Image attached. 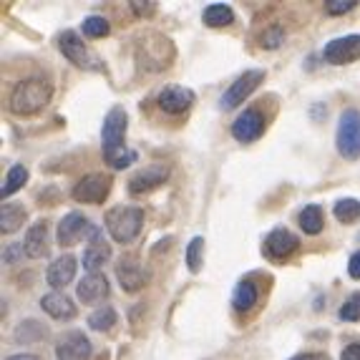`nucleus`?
Returning a JSON list of instances; mask_svg holds the SVG:
<instances>
[{
  "mask_svg": "<svg viewBox=\"0 0 360 360\" xmlns=\"http://www.w3.org/2000/svg\"><path fill=\"white\" fill-rule=\"evenodd\" d=\"M25 222V207L23 205H11L6 202L0 210V232L13 234L15 229H20V224Z\"/></svg>",
  "mask_w": 360,
  "mask_h": 360,
  "instance_id": "22",
  "label": "nucleus"
},
{
  "mask_svg": "<svg viewBox=\"0 0 360 360\" xmlns=\"http://www.w3.org/2000/svg\"><path fill=\"white\" fill-rule=\"evenodd\" d=\"M348 272H350V277H355V280H360V250L353 255V257H350V262H348Z\"/></svg>",
  "mask_w": 360,
  "mask_h": 360,
  "instance_id": "39",
  "label": "nucleus"
},
{
  "mask_svg": "<svg viewBox=\"0 0 360 360\" xmlns=\"http://www.w3.org/2000/svg\"><path fill=\"white\" fill-rule=\"evenodd\" d=\"M20 252H25L23 245H8L6 250H3V259H6V262H13V259H20Z\"/></svg>",
  "mask_w": 360,
  "mask_h": 360,
  "instance_id": "37",
  "label": "nucleus"
},
{
  "mask_svg": "<svg viewBox=\"0 0 360 360\" xmlns=\"http://www.w3.org/2000/svg\"><path fill=\"white\" fill-rule=\"evenodd\" d=\"M141 227H144V212L139 207L121 205L106 212V229L119 245H129L136 240Z\"/></svg>",
  "mask_w": 360,
  "mask_h": 360,
  "instance_id": "3",
  "label": "nucleus"
},
{
  "mask_svg": "<svg viewBox=\"0 0 360 360\" xmlns=\"http://www.w3.org/2000/svg\"><path fill=\"white\" fill-rule=\"evenodd\" d=\"M81 30H84V36H89V38H106L108 33H111V25H108V20L101 18V15H91V18L84 20Z\"/></svg>",
  "mask_w": 360,
  "mask_h": 360,
  "instance_id": "32",
  "label": "nucleus"
},
{
  "mask_svg": "<svg viewBox=\"0 0 360 360\" xmlns=\"http://www.w3.org/2000/svg\"><path fill=\"white\" fill-rule=\"evenodd\" d=\"M333 212L342 224H353L360 217V202L358 199H340V202H335Z\"/></svg>",
  "mask_w": 360,
  "mask_h": 360,
  "instance_id": "29",
  "label": "nucleus"
},
{
  "mask_svg": "<svg viewBox=\"0 0 360 360\" xmlns=\"http://www.w3.org/2000/svg\"><path fill=\"white\" fill-rule=\"evenodd\" d=\"M176 58V49L174 43L169 41L162 33H144V36L136 41V68L141 73H159L167 71Z\"/></svg>",
  "mask_w": 360,
  "mask_h": 360,
  "instance_id": "1",
  "label": "nucleus"
},
{
  "mask_svg": "<svg viewBox=\"0 0 360 360\" xmlns=\"http://www.w3.org/2000/svg\"><path fill=\"white\" fill-rule=\"evenodd\" d=\"M127 111L121 106L111 108L106 116V121H103V129H101V146L103 151L108 149H119V146H124V136H127Z\"/></svg>",
  "mask_w": 360,
  "mask_h": 360,
  "instance_id": "11",
  "label": "nucleus"
},
{
  "mask_svg": "<svg viewBox=\"0 0 360 360\" xmlns=\"http://www.w3.org/2000/svg\"><path fill=\"white\" fill-rule=\"evenodd\" d=\"M136 151L134 149H127V146H119V149H108L103 151V162L108 164L111 169H127L136 162Z\"/></svg>",
  "mask_w": 360,
  "mask_h": 360,
  "instance_id": "26",
  "label": "nucleus"
},
{
  "mask_svg": "<svg viewBox=\"0 0 360 360\" xmlns=\"http://www.w3.org/2000/svg\"><path fill=\"white\" fill-rule=\"evenodd\" d=\"M15 340L23 342V345H28V342H36V340H43L46 338V328H43L41 323H36V320H25V323H20L18 328H15Z\"/></svg>",
  "mask_w": 360,
  "mask_h": 360,
  "instance_id": "28",
  "label": "nucleus"
},
{
  "mask_svg": "<svg viewBox=\"0 0 360 360\" xmlns=\"http://www.w3.org/2000/svg\"><path fill=\"white\" fill-rule=\"evenodd\" d=\"M41 307L56 320H73L76 318V302L66 297L63 292H49L43 295Z\"/></svg>",
  "mask_w": 360,
  "mask_h": 360,
  "instance_id": "20",
  "label": "nucleus"
},
{
  "mask_svg": "<svg viewBox=\"0 0 360 360\" xmlns=\"http://www.w3.org/2000/svg\"><path fill=\"white\" fill-rule=\"evenodd\" d=\"M355 8H358L355 0H328L325 3V11L330 13V15H345V13L355 11Z\"/></svg>",
  "mask_w": 360,
  "mask_h": 360,
  "instance_id": "35",
  "label": "nucleus"
},
{
  "mask_svg": "<svg viewBox=\"0 0 360 360\" xmlns=\"http://www.w3.org/2000/svg\"><path fill=\"white\" fill-rule=\"evenodd\" d=\"M335 144L342 159H348V162L360 159V111H355V108L342 111L340 121H338Z\"/></svg>",
  "mask_w": 360,
  "mask_h": 360,
  "instance_id": "4",
  "label": "nucleus"
},
{
  "mask_svg": "<svg viewBox=\"0 0 360 360\" xmlns=\"http://www.w3.org/2000/svg\"><path fill=\"white\" fill-rule=\"evenodd\" d=\"M156 103L164 114H184L194 103V91L186 86H164L156 96Z\"/></svg>",
  "mask_w": 360,
  "mask_h": 360,
  "instance_id": "13",
  "label": "nucleus"
},
{
  "mask_svg": "<svg viewBox=\"0 0 360 360\" xmlns=\"http://www.w3.org/2000/svg\"><path fill=\"white\" fill-rule=\"evenodd\" d=\"M23 250L28 257L38 259V257H49L51 252V237H49V224L38 222L25 232L23 240Z\"/></svg>",
  "mask_w": 360,
  "mask_h": 360,
  "instance_id": "19",
  "label": "nucleus"
},
{
  "mask_svg": "<svg viewBox=\"0 0 360 360\" xmlns=\"http://www.w3.org/2000/svg\"><path fill=\"white\" fill-rule=\"evenodd\" d=\"M8 360H38L36 355H28V353H23V355H11Z\"/></svg>",
  "mask_w": 360,
  "mask_h": 360,
  "instance_id": "42",
  "label": "nucleus"
},
{
  "mask_svg": "<svg viewBox=\"0 0 360 360\" xmlns=\"http://www.w3.org/2000/svg\"><path fill=\"white\" fill-rule=\"evenodd\" d=\"M169 179V167H149V169H141L131 181H129V194L131 197H139V194H149L154 192L156 186H162L164 181Z\"/></svg>",
  "mask_w": 360,
  "mask_h": 360,
  "instance_id": "16",
  "label": "nucleus"
},
{
  "mask_svg": "<svg viewBox=\"0 0 360 360\" xmlns=\"http://www.w3.org/2000/svg\"><path fill=\"white\" fill-rule=\"evenodd\" d=\"M257 297H259L257 288H255L250 280H242V283L234 288L232 305H234V310H237V312H250L255 305H257Z\"/></svg>",
  "mask_w": 360,
  "mask_h": 360,
  "instance_id": "23",
  "label": "nucleus"
},
{
  "mask_svg": "<svg viewBox=\"0 0 360 360\" xmlns=\"http://www.w3.org/2000/svg\"><path fill=\"white\" fill-rule=\"evenodd\" d=\"M257 43L262 46V49H267V51L280 49V46L285 43V30L280 28V25H270V28L262 30V36L257 38Z\"/></svg>",
  "mask_w": 360,
  "mask_h": 360,
  "instance_id": "33",
  "label": "nucleus"
},
{
  "mask_svg": "<svg viewBox=\"0 0 360 360\" xmlns=\"http://www.w3.org/2000/svg\"><path fill=\"white\" fill-rule=\"evenodd\" d=\"M58 51L71 60L76 68H84V71H96L101 68V63L96 60V56L86 49V43L81 41V36H76L73 30H63L58 33Z\"/></svg>",
  "mask_w": 360,
  "mask_h": 360,
  "instance_id": "6",
  "label": "nucleus"
},
{
  "mask_svg": "<svg viewBox=\"0 0 360 360\" xmlns=\"http://www.w3.org/2000/svg\"><path fill=\"white\" fill-rule=\"evenodd\" d=\"M202 20H205V25H210V28H224V25H229L234 20V11L227 3H212V6H207L205 13H202Z\"/></svg>",
  "mask_w": 360,
  "mask_h": 360,
  "instance_id": "24",
  "label": "nucleus"
},
{
  "mask_svg": "<svg viewBox=\"0 0 360 360\" xmlns=\"http://www.w3.org/2000/svg\"><path fill=\"white\" fill-rule=\"evenodd\" d=\"M172 245H174V237H167V240L159 242V245H156L154 250H151V252H154V255H162L164 250H169V247H172Z\"/></svg>",
  "mask_w": 360,
  "mask_h": 360,
  "instance_id": "40",
  "label": "nucleus"
},
{
  "mask_svg": "<svg viewBox=\"0 0 360 360\" xmlns=\"http://www.w3.org/2000/svg\"><path fill=\"white\" fill-rule=\"evenodd\" d=\"M25 181H28V169H25L23 164H15V167L8 172L6 181H3V189H0V194H3V197H11V194H15L18 189H23Z\"/></svg>",
  "mask_w": 360,
  "mask_h": 360,
  "instance_id": "27",
  "label": "nucleus"
},
{
  "mask_svg": "<svg viewBox=\"0 0 360 360\" xmlns=\"http://www.w3.org/2000/svg\"><path fill=\"white\" fill-rule=\"evenodd\" d=\"M111 186H114V176L106 172H94L73 186V199L81 205H101V202H106Z\"/></svg>",
  "mask_w": 360,
  "mask_h": 360,
  "instance_id": "5",
  "label": "nucleus"
},
{
  "mask_svg": "<svg viewBox=\"0 0 360 360\" xmlns=\"http://www.w3.org/2000/svg\"><path fill=\"white\" fill-rule=\"evenodd\" d=\"M116 277H119V285L127 292H139L149 283V270L134 255H121L119 262H116Z\"/></svg>",
  "mask_w": 360,
  "mask_h": 360,
  "instance_id": "9",
  "label": "nucleus"
},
{
  "mask_svg": "<svg viewBox=\"0 0 360 360\" xmlns=\"http://www.w3.org/2000/svg\"><path fill=\"white\" fill-rule=\"evenodd\" d=\"M292 360H325L323 355H315V353H305V355H297V358Z\"/></svg>",
  "mask_w": 360,
  "mask_h": 360,
  "instance_id": "41",
  "label": "nucleus"
},
{
  "mask_svg": "<svg viewBox=\"0 0 360 360\" xmlns=\"http://www.w3.org/2000/svg\"><path fill=\"white\" fill-rule=\"evenodd\" d=\"M262 81H264V71L242 73V76L237 78V81H234V84L222 94V98H219V106H222L224 111H232V108H237L247 96H252V91L257 89Z\"/></svg>",
  "mask_w": 360,
  "mask_h": 360,
  "instance_id": "8",
  "label": "nucleus"
},
{
  "mask_svg": "<svg viewBox=\"0 0 360 360\" xmlns=\"http://www.w3.org/2000/svg\"><path fill=\"white\" fill-rule=\"evenodd\" d=\"M340 360H360V342H350L340 353Z\"/></svg>",
  "mask_w": 360,
  "mask_h": 360,
  "instance_id": "38",
  "label": "nucleus"
},
{
  "mask_svg": "<svg viewBox=\"0 0 360 360\" xmlns=\"http://www.w3.org/2000/svg\"><path fill=\"white\" fill-rule=\"evenodd\" d=\"M51 96H53V86L46 78H25L13 86L8 96V108L18 116H33L49 106Z\"/></svg>",
  "mask_w": 360,
  "mask_h": 360,
  "instance_id": "2",
  "label": "nucleus"
},
{
  "mask_svg": "<svg viewBox=\"0 0 360 360\" xmlns=\"http://www.w3.org/2000/svg\"><path fill=\"white\" fill-rule=\"evenodd\" d=\"M58 360H91V342L84 333H66L56 345Z\"/></svg>",
  "mask_w": 360,
  "mask_h": 360,
  "instance_id": "15",
  "label": "nucleus"
},
{
  "mask_svg": "<svg viewBox=\"0 0 360 360\" xmlns=\"http://www.w3.org/2000/svg\"><path fill=\"white\" fill-rule=\"evenodd\" d=\"M89 325H91V328H94L96 333L111 330V328L116 325V310H111V307H101V310L91 312Z\"/></svg>",
  "mask_w": 360,
  "mask_h": 360,
  "instance_id": "30",
  "label": "nucleus"
},
{
  "mask_svg": "<svg viewBox=\"0 0 360 360\" xmlns=\"http://www.w3.org/2000/svg\"><path fill=\"white\" fill-rule=\"evenodd\" d=\"M340 318L348 320V323H358L360 320V292L350 295L348 302L340 307Z\"/></svg>",
  "mask_w": 360,
  "mask_h": 360,
  "instance_id": "34",
  "label": "nucleus"
},
{
  "mask_svg": "<svg viewBox=\"0 0 360 360\" xmlns=\"http://www.w3.org/2000/svg\"><path fill=\"white\" fill-rule=\"evenodd\" d=\"M131 11L134 13H141V15H154V13H156V3H144V0H139V3H131Z\"/></svg>",
  "mask_w": 360,
  "mask_h": 360,
  "instance_id": "36",
  "label": "nucleus"
},
{
  "mask_svg": "<svg viewBox=\"0 0 360 360\" xmlns=\"http://www.w3.org/2000/svg\"><path fill=\"white\" fill-rule=\"evenodd\" d=\"M297 219H300V227L305 234H320L323 232L325 219H323V210H320L318 205H307L305 210L300 212Z\"/></svg>",
  "mask_w": 360,
  "mask_h": 360,
  "instance_id": "25",
  "label": "nucleus"
},
{
  "mask_svg": "<svg viewBox=\"0 0 360 360\" xmlns=\"http://www.w3.org/2000/svg\"><path fill=\"white\" fill-rule=\"evenodd\" d=\"M323 56L333 66H348L353 60H360V36L358 33H350V36L335 38V41L325 46Z\"/></svg>",
  "mask_w": 360,
  "mask_h": 360,
  "instance_id": "10",
  "label": "nucleus"
},
{
  "mask_svg": "<svg viewBox=\"0 0 360 360\" xmlns=\"http://www.w3.org/2000/svg\"><path fill=\"white\" fill-rule=\"evenodd\" d=\"M91 229H94V224H89V219L81 212H68L58 222V245L63 247L76 245L84 237H91Z\"/></svg>",
  "mask_w": 360,
  "mask_h": 360,
  "instance_id": "12",
  "label": "nucleus"
},
{
  "mask_svg": "<svg viewBox=\"0 0 360 360\" xmlns=\"http://www.w3.org/2000/svg\"><path fill=\"white\" fill-rule=\"evenodd\" d=\"M297 237H295L290 229H285V227H277V229H272L270 232V237L264 240V255L270 259H288L290 255L297 250Z\"/></svg>",
  "mask_w": 360,
  "mask_h": 360,
  "instance_id": "14",
  "label": "nucleus"
},
{
  "mask_svg": "<svg viewBox=\"0 0 360 360\" xmlns=\"http://www.w3.org/2000/svg\"><path fill=\"white\" fill-rule=\"evenodd\" d=\"M108 257H111V247L103 242L101 232L96 234V237H91L89 247H86L84 252V267L94 275V272H98L103 267V264L108 262Z\"/></svg>",
  "mask_w": 360,
  "mask_h": 360,
  "instance_id": "21",
  "label": "nucleus"
},
{
  "mask_svg": "<svg viewBox=\"0 0 360 360\" xmlns=\"http://www.w3.org/2000/svg\"><path fill=\"white\" fill-rule=\"evenodd\" d=\"M76 270H78L76 257H73V255H60V257H56L53 262L49 264V270H46V280H49L51 288L58 292L60 288L71 285V280L76 277Z\"/></svg>",
  "mask_w": 360,
  "mask_h": 360,
  "instance_id": "17",
  "label": "nucleus"
},
{
  "mask_svg": "<svg viewBox=\"0 0 360 360\" xmlns=\"http://www.w3.org/2000/svg\"><path fill=\"white\" fill-rule=\"evenodd\" d=\"M264 127H267V121H264L262 108L252 106V108H245L232 124V136L242 144H252L262 136Z\"/></svg>",
  "mask_w": 360,
  "mask_h": 360,
  "instance_id": "7",
  "label": "nucleus"
},
{
  "mask_svg": "<svg viewBox=\"0 0 360 360\" xmlns=\"http://www.w3.org/2000/svg\"><path fill=\"white\" fill-rule=\"evenodd\" d=\"M202 255H205V237H194L186 247V267L194 275L202 270Z\"/></svg>",
  "mask_w": 360,
  "mask_h": 360,
  "instance_id": "31",
  "label": "nucleus"
},
{
  "mask_svg": "<svg viewBox=\"0 0 360 360\" xmlns=\"http://www.w3.org/2000/svg\"><path fill=\"white\" fill-rule=\"evenodd\" d=\"M76 292H78V297H81V302L94 305V302H98V300H106L108 292H111V285H108V280L101 272H94V275H86L84 280L78 283Z\"/></svg>",
  "mask_w": 360,
  "mask_h": 360,
  "instance_id": "18",
  "label": "nucleus"
}]
</instances>
